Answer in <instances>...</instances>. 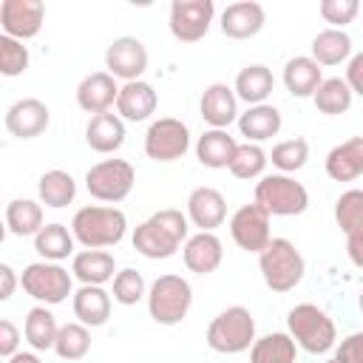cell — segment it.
Wrapping results in <instances>:
<instances>
[{
	"instance_id": "1",
	"label": "cell",
	"mask_w": 363,
	"mask_h": 363,
	"mask_svg": "<svg viewBox=\"0 0 363 363\" xmlns=\"http://www.w3.org/2000/svg\"><path fill=\"white\" fill-rule=\"evenodd\" d=\"M187 216L182 210H159L133 230V250L145 258H170L187 238Z\"/></svg>"
},
{
	"instance_id": "2",
	"label": "cell",
	"mask_w": 363,
	"mask_h": 363,
	"mask_svg": "<svg viewBox=\"0 0 363 363\" xmlns=\"http://www.w3.org/2000/svg\"><path fill=\"white\" fill-rule=\"evenodd\" d=\"M128 218L116 207H82L71 218V233L85 250H102V247H116L125 238Z\"/></svg>"
},
{
	"instance_id": "3",
	"label": "cell",
	"mask_w": 363,
	"mask_h": 363,
	"mask_svg": "<svg viewBox=\"0 0 363 363\" xmlns=\"http://www.w3.org/2000/svg\"><path fill=\"white\" fill-rule=\"evenodd\" d=\"M286 329H289L292 340L303 352H309V354H323L337 340V332H335L332 318L320 306H315V303H298V306H292L289 315H286Z\"/></svg>"
},
{
	"instance_id": "4",
	"label": "cell",
	"mask_w": 363,
	"mask_h": 363,
	"mask_svg": "<svg viewBox=\"0 0 363 363\" xmlns=\"http://www.w3.org/2000/svg\"><path fill=\"white\" fill-rule=\"evenodd\" d=\"M258 267L264 275V284L272 292H289L301 284L306 264L303 255L295 250V244L289 238H272L267 244V250L258 255Z\"/></svg>"
},
{
	"instance_id": "5",
	"label": "cell",
	"mask_w": 363,
	"mask_h": 363,
	"mask_svg": "<svg viewBox=\"0 0 363 363\" xmlns=\"http://www.w3.org/2000/svg\"><path fill=\"white\" fill-rule=\"evenodd\" d=\"M255 343V320L244 306H227L207 326V346L221 354H238L252 349Z\"/></svg>"
},
{
	"instance_id": "6",
	"label": "cell",
	"mask_w": 363,
	"mask_h": 363,
	"mask_svg": "<svg viewBox=\"0 0 363 363\" xmlns=\"http://www.w3.org/2000/svg\"><path fill=\"white\" fill-rule=\"evenodd\" d=\"M193 303V286L182 278V275H159L153 284H150V292H147V309H150V318L162 326H176L182 323V318L187 315Z\"/></svg>"
},
{
	"instance_id": "7",
	"label": "cell",
	"mask_w": 363,
	"mask_h": 363,
	"mask_svg": "<svg viewBox=\"0 0 363 363\" xmlns=\"http://www.w3.org/2000/svg\"><path fill=\"white\" fill-rule=\"evenodd\" d=\"M255 204L264 207L269 216H298L306 210L309 193L301 182L284 173H269L255 184Z\"/></svg>"
},
{
	"instance_id": "8",
	"label": "cell",
	"mask_w": 363,
	"mask_h": 363,
	"mask_svg": "<svg viewBox=\"0 0 363 363\" xmlns=\"http://www.w3.org/2000/svg\"><path fill=\"white\" fill-rule=\"evenodd\" d=\"M133 182H136V173H133L130 162H125V159H105V162L88 167V173H85L88 193L99 201H113V204L130 196Z\"/></svg>"
},
{
	"instance_id": "9",
	"label": "cell",
	"mask_w": 363,
	"mask_h": 363,
	"mask_svg": "<svg viewBox=\"0 0 363 363\" xmlns=\"http://www.w3.org/2000/svg\"><path fill=\"white\" fill-rule=\"evenodd\" d=\"M23 289L40 303H62L71 295V275L54 261H34L20 275Z\"/></svg>"
},
{
	"instance_id": "10",
	"label": "cell",
	"mask_w": 363,
	"mask_h": 363,
	"mask_svg": "<svg viewBox=\"0 0 363 363\" xmlns=\"http://www.w3.org/2000/svg\"><path fill=\"white\" fill-rule=\"evenodd\" d=\"M190 147V130L182 119L173 116H162L156 122H150L147 133H145V153L153 162H176L187 153Z\"/></svg>"
},
{
	"instance_id": "11",
	"label": "cell",
	"mask_w": 363,
	"mask_h": 363,
	"mask_svg": "<svg viewBox=\"0 0 363 363\" xmlns=\"http://www.w3.org/2000/svg\"><path fill=\"white\" fill-rule=\"evenodd\" d=\"M213 0H173L170 3V34L182 43H199L213 23Z\"/></svg>"
},
{
	"instance_id": "12",
	"label": "cell",
	"mask_w": 363,
	"mask_h": 363,
	"mask_svg": "<svg viewBox=\"0 0 363 363\" xmlns=\"http://www.w3.org/2000/svg\"><path fill=\"white\" fill-rule=\"evenodd\" d=\"M230 235L244 252H258L261 255L267 250V244L272 241V235H269V213L264 207H258L255 201L238 207L233 213V218H230Z\"/></svg>"
},
{
	"instance_id": "13",
	"label": "cell",
	"mask_w": 363,
	"mask_h": 363,
	"mask_svg": "<svg viewBox=\"0 0 363 363\" xmlns=\"http://www.w3.org/2000/svg\"><path fill=\"white\" fill-rule=\"evenodd\" d=\"M45 17V6L40 0H3L0 3V26L6 37L31 40L40 34Z\"/></svg>"
},
{
	"instance_id": "14",
	"label": "cell",
	"mask_w": 363,
	"mask_h": 363,
	"mask_svg": "<svg viewBox=\"0 0 363 363\" xmlns=\"http://www.w3.org/2000/svg\"><path fill=\"white\" fill-rule=\"evenodd\" d=\"M105 65L111 77L133 82L147 68V48L139 37H116L105 51Z\"/></svg>"
},
{
	"instance_id": "15",
	"label": "cell",
	"mask_w": 363,
	"mask_h": 363,
	"mask_svg": "<svg viewBox=\"0 0 363 363\" xmlns=\"http://www.w3.org/2000/svg\"><path fill=\"white\" fill-rule=\"evenodd\" d=\"M6 130L17 139H34L40 133H45L48 122H51V111L43 99H34V96H26V99H17L9 111H6Z\"/></svg>"
},
{
	"instance_id": "16",
	"label": "cell",
	"mask_w": 363,
	"mask_h": 363,
	"mask_svg": "<svg viewBox=\"0 0 363 363\" xmlns=\"http://www.w3.org/2000/svg\"><path fill=\"white\" fill-rule=\"evenodd\" d=\"M116 99H119V85L116 77H111L108 71H94L77 85V105L94 116L108 113V108L116 105Z\"/></svg>"
},
{
	"instance_id": "17",
	"label": "cell",
	"mask_w": 363,
	"mask_h": 363,
	"mask_svg": "<svg viewBox=\"0 0 363 363\" xmlns=\"http://www.w3.org/2000/svg\"><path fill=\"white\" fill-rule=\"evenodd\" d=\"M187 218L201 230L213 233L227 218V201L216 187H196L187 196Z\"/></svg>"
},
{
	"instance_id": "18",
	"label": "cell",
	"mask_w": 363,
	"mask_h": 363,
	"mask_svg": "<svg viewBox=\"0 0 363 363\" xmlns=\"http://www.w3.org/2000/svg\"><path fill=\"white\" fill-rule=\"evenodd\" d=\"M267 23L264 6L252 3V0H241V3H230L221 11V31L230 40H250L255 37Z\"/></svg>"
},
{
	"instance_id": "19",
	"label": "cell",
	"mask_w": 363,
	"mask_h": 363,
	"mask_svg": "<svg viewBox=\"0 0 363 363\" xmlns=\"http://www.w3.org/2000/svg\"><path fill=\"white\" fill-rule=\"evenodd\" d=\"M199 111H201V119L218 130H224L230 122L238 119V96L230 85L224 82H213L204 88L201 94V102H199Z\"/></svg>"
},
{
	"instance_id": "20",
	"label": "cell",
	"mask_w": 363,
	"mask_h": 363,
	"mask_svg": "<svg viewBox=\"0 0 363 363\" xmlns=\"http://www.w3.org/2000/svg\"><path fill=\"white\" fill-rule=\"evenodd\" d=\"M156 105H159V96H156L153 85L145 79H133V82H125L119 88L116 111L128 122H145L156 111Z\"/></svg>"
},
{
	"instance_id": "21",
	"label": "cell",
	"mask_w": 363,
	"mask_h": 363,
	"mask_svg": "<svg viewBox=\"0 0 363 363\" xmlns=\"http://www.w3.org/2000/svg\"><path fill=\"white\" fill-rule=\"evenodd\" d=\"M221 258H224V250H221V241L213 233H196L184 244V267L196 275L216 272Z\"/></svg>"
},
{
	"instance_id": "22",
	"label": "cell",
	"mask_w": 363,
	"mask_h": 363,
	"mask_svg": "<svg viewBox=\"0 0 363 363\" xmlns=\"http://www.w3.org/2000/svg\"><path fill=\"white\" fill-rule=\"evenodd\" d=\"M85 142L96 153H113L125 142V122L119 113H96L85 128Z\"/></svg>"
},
{
	"instance_id": "23",
	"label": "cell",
	"mask_w": 363,
	"mask_h": 363,
	"mask_svg": "<svg viewBox=\"0 0 363 363\" xmlns=\"http://www.w3.org/2000/svg\"><path fill=\"white\" fill-rule=\"evenodd\" d=\"M326 173L335 182H352L363 173V136L335 145L326 156Z\"/></svg>"
},
{
	"instance_id": "24",
	"label": "cell",
	"mask_w": 363,
	"mask_h": 363,
	"mask_svg": "<svg viewBox=\"0 0 363 363\" xmlns=\"http://www.w3.org/2000/svg\"><path fill=\"white\" fill-rule=\"evenodd\" d=\"M235 147L238 142L227 133V130H218V128H210L199 136L196 142V156L204 167H213V170H221V167H230L233 156H235Z\"/></svg>"
},
{
	"instance_id": "25",
	"label": "cell",
	"mask_w": 363,
	"mask_h": 363,
	"mask_svg": "<svg viewBox=\"0 0 363 363\" xmlns=\"http://www.w3.org/2000/svg\"><path fill=\"white\" fill-rule=\"evenodd\" d=\"M238 130L247 136V142H264L272 139L281 130V111L275 105H250L238 116Z\"/></svg>"
},
{
	"instance_id": "26",
	"label": "cell",
	"mask_w": 363,
	"mask_h": 363,
	"mask_svg": "<svg viewBox=\"0 0 363 363\" xmlns=\"http://www.w3.org/2000/svg\"><path fill=\"white\" fill-rule=\"evenodd\" d=\"M74 315L85 326H102L111 318V295L102 286L82 284L74 292Z\"/></svg>"
},
{
	"instance_id": "27",
	"label": "cell",
	"mask_w": 363,
	"mask_h": 363,
	"mask_svg": "<svg viewBox=\"0 0 363 363\" xmlns=\"http://www.w3.org/2000/svg\"><path fill=\"white\" fill-rule=\"evenodd\" d=\"M320 65L312 57H292L284 65V85L292 96H315L320 88Z\"/></svg>"
},
{
	"instance_id": "28",
	"label": "cell",
	"mask_w": 363,
	"mask_h": 363,
	"mask_svg": "<svg viewBox=\"0 0 363 363\" xmlns=\"http://www.w3.org/2000/svg\"><path fill=\"white\" fill-rule=\"evenodd\" d=\"M272 88H275V77H272V71L267 68V65H247V68H241L238 71V77H235V96L238 99H244L247 105H264V99L272 94Z\"/></svg>"
},
{
	"instance_id": "29",
	"label": "cell",
	"mask_w": 363,
	"mask_h": 363,
	"mask_svg": "<svg viewBox=\"0 0 363 363\" xmlns=\"http://www.w3.org/2000/svg\"><path fill=\"white\" fill-rule=\"evenodd\" d=\"M71 272L82 281V284H91V286H102L105 281L116 278V264H113V255L111 252H102V250H82L74 255V264H71Z\"/></svg>"
},
{
	"instance_id": "30",
	"label": "cell",
	"mask_w": 363,
	"mask_h": 363,
	"mask_svg": "<svg viewBox=\"0 0 363 363\" xmlns=\"http://www.w3.org/2000/svg\"><path fill=\"white\" fill-rule=\"evenodd\" d=\"M295 340L289 332H272L252 343L250 363H295Z\"/></svg>"
},
{
	"instance_id": "31",
	"label": "cell",
	"mask_w": 363,
	"mask_h": 363,
	"mask_svg": "<svg viewBox=\"0 0 363 363\" xmlns=\"http://www.w3.org/2000/svg\"><path fill=\"white\" fill-rule=\"evenodd\" d=\"M349 54H352V37L340 28H326L312 40V60L318 65H337L349 60Z\"/></svg>"
},
{
	"instance_id": "32",
	"label": "cell",
	"mask_w": 363,
	"mask_h": 363,
	"mask_svg": "<svg viewBox=\"0 0 363 363\" xmlns=\"http://www.w3.org/2000/svg\"><path fill=\"white\" fill-rule=\"evenodd\" d=\"M6 227L11 235H37L43 224V207L31 199H11L6 207Z\"/></svg>"
},
{
	"instance_id": "33",
	"label": "cell",
	"mask_w": 363,
	"mask_h": 363,
	"mask_svg": "<svg viewBox=\"0 0 363 363\" xmlns=\"http://www.w3.org/2000/svg\"><path fill=\"white\" fill-rule=\"evenodd\" d=\"M37 193H40V201L48 204V207H65L74 201L77 196V182L71 173L65 170H45L37 182Z\"/></svg>"
},
{
	"instance_id": "34",
	"label": "cell",
	"mask_w": 363,
	"mask_h": 363,
	"mask_svg": "<svg viewBox=\"0 0 363 363\" xmlns=\"http://www.w3.org/2000/svg\"><path fill=\"white\" fill-rule=\"evenodd\" d=\"M74 233H68L65 224H45L37 235H34V250L45 258V261H62L74 252Z\"/></svg>"
},
{
	"instance_id": "35",
	"label": "cell",
	"mask_w": 363,
	"mask_h": 363,
	"mask_svg": "<svg viewBox=\"0 0 363 363\" xmlns=\"http://www.w3.org/2000/svg\"><path fill=\"white\" fill-rule=\"evenodd\" d=\"M23 332H26V340L31 343V349L45 352V349H54L60 326H57L54 315H51L45 306H34V309H28V315H26Z\"/></svg>"
},
{
	"instance_id": "36",
	"label": "cell",
	"mask_w": 363,
	"mask_h": 363,
	"mask_svg": "<svg viewBox=\"0 0 363 363\" xmlns=\"http://www.w3.org/2000/svg\"><path fill=\"white\" fill-rule=\"evenodd\" d=\"M352 88L346 85V79L340 77H329L320 82V88L315 91V108L320 113H329V116H337V113H346L352 108Z\"/></svg>"
},
{
	"instance_id": "37",
	"label": "cell",
	"mask_w": 363,
	"mask_h": 363,
	"mask_svg": "<svg viewBox=\"0 0 363 363\" xmlns=\"http://www.w3.org/2000/svg\"><path fill=\"white\" fill-rule=\"evenodd\" d=\"M335 221L346 238L363 235V190H346L335 201Z\"/></svg>"
},
{
	"instance_id": "38",
	"label": "cell",
	"mask_w": 363,
	"mask_h": 363,
	"mask_svg": "<svg viewBox=\"0 0 363 363\" xmlns=\"http://www.w3.org/2000/svg\"><path fill=\"white\" fill-rule=\"evenodd\" d=\"M88 349H91V332H88L85 323H65V326H60L54 352L62 360H79V357L88 354Z\"/></svg>"
},
{
	"instance_id": "39",
	"label": "cell",
	"mask_w": 363,
	"mask_h": 363,
	"mask_svg": "<svg viewBox=\"0 0 363 363\" xmlns=\"http://www.w3.org/2000/svg\"><path fill=\"white\" fill-rule=\"evenodd\" d=\"M267 167V153L261 145L255 142H247V145H238L235 147V156L230 162V173L235 179H258Z\"/></svg>"
},
{
	"instance_id": "40",
	"label": "cell",
	"mask_w": 363,
	"mask_h": 363,
	"mask_svg": "<svg viewBox=\"0 0 363 363\" xmlns=\"http://www.w3.org/2000/svg\"><path fill=\"white\" fill-rule=\"evenodd\" d=\"M269 159H272V164H275L278 170H284V173L301 170V167L306 164V159H309V145H306V139H286V142H278V145L272 147Z\"/></svg>"
},
{
	"instance_id": "41",
	"label": "cell",
	"mask_w": 363,
	"mask_h": 363,
	"mask_svg": "<svg viewBox=\"0 0 363 363\" xmlns=\"http://www.w3.org/2000/svg\"><path fill=\"white\" fill-rule=\"evenodd\" d=\"M145 298V278L136 269H119L113 278V301L122 306H133Z\"/></svg>"
},
{
	"instance_id": "42",
	"label": "cell",
	"mask_w": 363,
	"mask_h": 363,
	"mask_svg": "<svg viewBox=\"0 0 363 363\" xmlns=\"http://www.w3.org/2000/svg\"><path fill=\"white\" fill-rule=\"evenodd\" d=\"M28 68V48L14 37H0V71L6 77H17Z\"/></svg>"
},
{
	"instance_id": "43",
	"label": "cell",
	"mask_w": 363,
	"mask_h": 363,
	"mask_svg": "<svg viewBox=\"0 0 363 363\" xmlns=\"http://www.w3.org/2000/svg\"><path fill=\"white\" fill-rule=\"evenodd\" d=\"M360 11L357 0H320V17L326 23H332V28H343L349 26Z\"/></svg>"
},
{
	"instance_id": "44",
	"label": "cell",
	"mask_w": 363,
	"mask_h": 363,
	"mask_svg": "<svg viewBox=\"0 0 363 363\" xmlns=\"http://www.w3.org/2000/svg\"><path fill=\"white\" fill-rule=\"evenodd\" d=\"M335 357L340 363H363V332H352L349 337H343Z\"/></svg>"
},
{
	"instance_id": "45",
	"label": "cell",
	"mask_w": 363,
	"mask_h": 363,
	"mask_svg": "<svg viewBox=\"0 0 363 363\" xmlns=\"http://www.w3.org/2000/svg\"><path fill=\"white\" fill-rule=\"evenodd\" d=\"M20 346V332L11 320H0V354L3 357H14Z\"/></svg>"
},
{
	"instance_id": "46",
	"label": "cell",
	"mask_w": 363,
	"mask_h": 363,
	"mask_svg": "<svg viewBox=\"0 0 363 363\" xmlns=\"http://www.w3.org/2000/svg\"><path fill=\"white\" fill-rule=\"evenodd\" d=\"M346 85L352 88V94L363 96V51L349 60V65H346Z\"/></svg>"
},
{
	"instance_id": "47",
	"label": "cell",
	"mask_w": 363,
	"mask_h": 363,
	"mask_svg": "<svg viewBox=\"0 0 363 363\" xmlns=\"http://www.w3.org/2000/svg\"><path fill=\"white\" fill-rule=\"evenodd\" d=\"M14 286H17L14 269H11L9 264H0V301H9L11 292H14Z\"/></svg>"
},
{
	"instance_id": "48",
	"label": "cell",
	"mask_w": 363,
	"mask_h": 363,
	"mask_svg": "<svg viewBox=\"0 0 363 363\" xmlns=\"http://www.w3.org/2000/svg\"><path fill=\"white\" fill-rule=\"evenodd\" d=\"M346 252H349V261H352L354 267L363 269V235L346 238Z\"/></svg>"
},
{
	"instance_id": "49",
	"label": "cell",
	"mask_w": 363,
	"mask_h": 363,
	"mask_svg": "<svg viewBox=\"0 0 363 363\" xmlns=\"http://www.w3.org/2000/svg\"><path fill=\"white\" fill-rule=\"evenodd\" d=\"M9 363H40V357L34 352H17L14 357H9Z\"/></svg>"
},
{
	"instance_id": "50",
	"label": "cell",
	"mask_w": 363,
	"mask_h": 363,
	"mask_svg": "<svg viewBox=\"0 0 363 363\" xmlns=\"http://www.w3.org/2000/svg\"><path fill=\"white\" fill-rule=\"evenodd\" d=\"M357 306H360V312H363V292H360V298H357Z\"/></svg>"
},
{
	"instance_id": "51",
	"label": "cell",
	"mask_w": 363,
	"mask_h": 363,
	"mask_svg": "<svg viewBox=\"0 0 363 363\" xmlns=\"http://www.w3.org/2000/svg\"><path fill=\"white\" fill-rule=\"evenodd\" d=\"M326 363H340V360H337V357H332V360H326Z\"/></svg>"
}]
</instances>
